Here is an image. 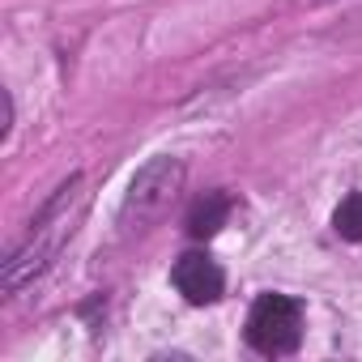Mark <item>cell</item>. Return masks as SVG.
I'll return each instance as SVG.
<instances>
[{
	"label": "cell",
	"mask_w": 362,
	"mask_h": 362,
	"mask_svg": "<svg viewBox=\"0 0 362 362\" xmlns=\"http://www.w3.org/2000/svg\"><path fill=\"white\" fill-rule=\"evenodd\" d=\"M77 188H81V175H73L69 184L56 192V201L39 214V222H35V230H30V243L18 247V252L9 256V264H5V290H18L22 281H30L35 273H43V269L52 264V256L60 252V243L73 235L64 209H69V201L77 197Z\"/></svg>",
	"instance_id": "6da1fadb"
},
{
	"label": "cell",
	"mask_w": 362,
	"mask_h": 362,
	"mask_svg": "<svg viewBox=\"0 0 362 362\" xmlns=\"http://www.w3.org/2000/svg\"><path fill=\"white\" fill-rule=\"evenodd\" d=\"M303 341V307L290 294H260L247 311V345L264 358H286Z\"/></svg>",
	"instance_id": "7a4b0ae2"
},
{
	"label": "cell",
	"mask_w": 362,
	"mask_h": 362,
	"mask_svg": "<svg viewBox=\"0 0 362 362\" xmlns=\"http://www.w3.org/2000/svg\"><path fill=\"white\" fill-rule=\"evenodd\" d=\"M179 184H184V166H179L175 158H153V162H145V166L136 170V179H132V188H128L124 222H128L132 230L158 222V218L170 209Z\"/></svg>",
	"instance_id": "3957f363"
},
{
	"label": "cell",
	"mask_w": 362,
	"mask_h": 362,
	"mask_svg": "<svg viewBox=\"0 0 362 362\" xmlns=\"http://www.w3.org/2000/svg\"><path fill=\"white\" fill-rule=\"evenodd\" d=\"M170 281L192 307H209L226 290V273L218 269V260L209 252H184L175 260V269H170Z\"/></svg>",
	"instance_id": "277c9868"
},
{
	"label": "cell",
	"mask_w": 362,
	"mask_h": 362,
	"mask_svg": "<svg viewBox=\"0 0 362 362\" xmlns=\"http://www.w3.org/2000/svg\"><path fill=\"white\" fill-rule=\"evenodd\" d=\"M230 209H235V201H230L226 192H205V197L188 209V235H192V239H214V235L226 226Z\"/></svg>",
	"instance_id": "5b68a950"
},
{
	"label": "cell",
	"mask_w": 362,
	"mask_h": 362,
	"mask_svg": "<svg viewBox=\"0 0 362 362\" xmlns=\"http://www.w3.org/2000/svg\"><path fill=\"white\" fill-rule=\"evenodd\" d=\"M332 230H337L341 239H349V243H362V192H354V197H345V201L337 205Z\"/></svg>",
	"instance_id": "8992f818"
}]
</instances>
